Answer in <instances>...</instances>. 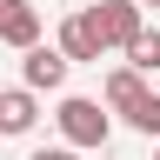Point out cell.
<instances>
[{
    "mask_svg": "<svg viewBox=\"0 0 160 160\" xmlns=\"http://www.w3.org/2000/svg\"><path fill=\"white\" fill-rule=\"evenodd\" d=\"M120 53H127V73H140V80H147V73L160 67V27H140Z\"/></svg>",
    "mask_w": 160,
    "mask_h": 160,
    "instance_id": "7",
    "label": "cell"
},
{
    "mask_svg": "<svg viewBox=\"0 0 160 160\" xmlns=\"http://www.w3.org/2000/svg\"><path fill=\"white\" fill-rule=\"evenodd\" d=\"M100 93H107V107H113V113H127L133 100L147 93V80H140V73H127V67H113V73H107V87H100Z\"/></svg>",
    "mask_w": 160,
    "mask_h": 160,
    "instance_id": "8",
    "label": "cell"
},
{
    "mask_svg": "<svg viewBox=\"0 0 160 160\" xmlns=\"http://www.w3.org/2000/svg\"><path fill=\"white\" fill-rule=\"evenodd\" d=\"M53 127H60V140L80 153V147H107L113 113L100 107V100H87V93H67V100H60V113H53Z\"/></svg>",
    "mask_w": 160,
    "mask_h": 160,
    "instance_id": "1",
    "label": "cell"
},
{
    "mask_svg": "<svg viewBox=\"0 0 160 160\" xmlns=\"http://www.w3.org/2000/svg\"><path fill=\"white\" fill-rule=\"evenodd\" d=\"M120 120H127L133 133H147V140H160V93L147 87V93H140V100H133V107L120 113Z\"/></svg>",
    "mask_w": 160,
    "mask_h": 160,
    "instance_id": "9",
    "label": "cell"
},
{
    "mask_svg": "<svg viewBox=\"0 0 160 160\" xmlns=\"http://www.w3.org/2000/svg\"><path fill=\"white\" fill-rule=\"evenodd\" d=\"M20 87H27V93H53V87H67V60H60L47 40L27 47V53H20Z\"/></svg>",
    "mask_w": 160,
    "mask_h": 160,
    "instance_id": "3",
    "label": "cell"
},
{
    "mask_svg": "<svg viewBox=\"0 0 160 160\" xmlns=\"http://www.w3.org/2000/svg\"><path fill=\"white\" fill-rule=\"evenodd\" d=\"M80 20H87V33H93L100 53H107V47H127V40L147 27L133 0H100V7H80Z\"/></svg>",
    "mask_w": 160,
    "mask_h": 160,
    "instance_id": "2",
    "label": "cell"
},
{
    "mask_svg": "<svg viewBox=\"0 0 160 160\" xmlns=\"http://www.w3.org/2000/svg\"><path fill=\"white\" fill-rule=\"evenodd\" d=\"M133 7H160V0H133Z\"/></svg>",
    "mask_w": 160,
    "mask_h": 160,
    "instance_id": "11",
    "label": "cell"
},
{
    "mask_svg": "<svg viewBox=\"0 0 160 160\" xmlns=\"http://www.w3.org/2000/svg\"><path fill=\"white\" fill-rule=\"evenodd\" d=\"M53 53L67 60V67H73V60H100V47H93V33H87V20H80V13H67V20H60Z\"/></svg>",
    "mask_w": 160,
    "mask_h": 160,
    "instance_id": "6",
    "label": "cell"
},
{
    "mask_svg": "<svg viewBox=\"0 0 160 160\" xmlns=\"http://www.w3.org/2000/svg\"><path fill=\"white\" fill-rule=\"evenodd\" d=\"M33 160H80V153H73V147H40Z\"/></svg>",
    "mask_w": 160,
    "mask_h": 160,
    "instance_id": "10",
    "label": "cell"
},
{
    "mask_svg": "<svg viewBox=\"0 0 160 160\" xmlns=\"http://www.w3.org/2000/svg\"><path fill=\"white\" fill-rule=\"evenodd\" d=\"M0 47H40V7L27 0H0Z\"/></svg>",
    "mask_w": 160,
    "mask_h": 160,
    "instance_id": "4",
    "label": "cell"
},
{
    "mask_svg": "<svg viewBox=\"0 0 160 160\" xmlns=\"http://www.w3.org/2000/svg\"><path fill=\"white\" fill-rule=\"evenodd\" d=\"M153 160H160V147H153Z\"/></svg>",
    "mask_w": 160,
    "mask_h": 160,
    "instance_id": "12",
    "label": "cell"
},
{
    "mask_svg": "<svg viewBox=\"0 0 160 160\" xmlns=\"http://www.w3.org/2000/svg\"><path fill=\"white\" fill-rule=\"evenodd\" d=\"M33 120H40V107L27 87H0V133H33Z\"/></svg>",
    "mask_w": 160,
    "mask_h": 160,
    "instance_id": "5",
    "label": "cell"
}]
</instances>
